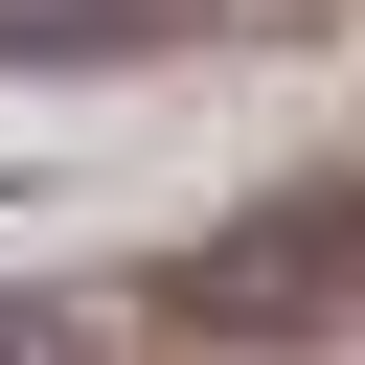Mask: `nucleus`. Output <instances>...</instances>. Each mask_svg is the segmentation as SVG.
<instances>
[{
  "label": "nucleus",
  "mask_w": 365,
  "mask_h": 365,
  "mask_svg": "<svg viewBox=\"0 0 365 365\" xmlns=\"http://www.w3.org/2000/svg\"><path fill=\"white\" fill-rule=\"evenodd\" d=\"M160 319L228 342V365L342 342V319H365V182H274V205H228L205 251H160Z\"/></svg>",
  "instance_id": "nucleus-1"
},
{
  "label": "nucleus",
  "mask_w": 365,
  "mask_h": 365,
  "mask_svg": "<svg viewBox=\"0 0 365 365\" xmlns=\"http://www.w3.org/2000/svg\"><path fill=\"white\" fill-rule=\"evenodd\" d=\"M160 46V0H0V68H114Z\"/></svg>",
  "instance_id": "nucleus-2"
},
{
  "label": "nucleus",
  "mask_w": 365,
  "mask_h": 365,
  "mask_svg": "<svg viewBox=\"0 0 365 365\" xmlns=\"http://www.w3.org/2000/svg\"><path fill=\"white\" fill-rule=\"evenodd\" d=\"M0 365H91V319L68 297H0Z\"/></svg>",
  "instance_id": "nucleus-3"
}]
</instances>
